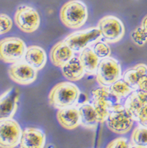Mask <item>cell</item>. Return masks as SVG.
Segmentation results:
<instances>
[{
  "label": "cell",
  "mask_w": 147,
  "mask_h": 148,
  "mask_svg": "<svg viewBox=\"0 0 147 148\" xmlns=\"http://www.w3.org/2000/svg\"><path fill=\"white\" fill-rule=\"evenodd\" d=\"M74 56V51L68 47L65 40L57 43L51 48L50 59L56 67L61 68Z\"/></svg>",
  "instance_id": "obj_14"
},
{
  "label": "cell",
  "mask_w": 147,
  "mask_h": 148,
  "mask_svg": "<svg viewBox=\"0 0 147 148\" xmlns=\"http://www.w3.org/2000/svg\"><path fill=\"white\" fill-rule=\"evenodd\" d=\"M88 8L80 0H70L65 3L60 10L61 21L67 28L78 29L87 22Z\"/></svg>",
  "instance_id": "obj_2"
},
{
  "label": "cell",
  "mask_w": 147,
  "mask_h": 148,
  "mask_svg": "<svg viewBox=\"0 0 147 148\" xmlns=\"http://www.w3.org/2000/svg\"><path fill=\"white\" fill-rule=\"evenodd\" d=\"M92 50L99 58L110 57L111 49L106 43L97 41L96 43L94 44Z\"/></svg>",
  "instance_id": "obj_25"
},
{
  "label": "cell",
  "mask_w": 147,
  "mask_h": 148,
  "mask_svg": "<svg viewBox=\"0 0 147 148\" xmlns=\"http://www.w3.org/2000/svg\"><path fill=\"white\" fill-rule=\"evenodd\" d=\"M109 148H127L131 147V143L124 137H119L112 140L107 145Z\"/></svg>",
  "instance_id": "obj_27"
},
{
  "label": "cell",
  "mask_w": 147,
  "mask_h": 148,
  "mask_svg": "<svg viewBox=\"0 0 147 148\" xmlns=\"http://www.w3.org/2000/svg\"><path fill=\"white\" fill-rule=\"evenodd\" d=\"M80 91L76 84L68 81L58 83L49 94V103L54 108H67L73 106L79 99Z\"/></svg>",
  "instance_id": "obj_1"
},
{
  "label": "cell",
  "mask_w": 147,
  "mask_h": 148,
  "mask_svg": "<svg viewBox=\"0 0 147 148\" xmlns=\"http://www.w3.org/2000/svg\"><path fill=\"white\" fill-rule=\"evenodd\" d=\"M18 99L19 92L14 88L6 90L0 95V120L14 117L17 110Z\"/></svg>",
  "instance_id": "obj_12"
},
{
  "label": "cell",
  "mask_w": 147,
  "mask_h": 148,
  "mask_svg": "<svg viewBox=\"0 0 147 148\" xmlns=\"http://www.w3.org/2000/svg\"><path fill=\"white\" fill-rule=\"evenodd\" d=\"M140 91L147 92V76L143 77L139 83V89Z\"/></svg>",
  "instance_id": "obj_29"
},
{
  "label": "cell",
  "mask_w": 147,
  "mask_h": 148,
  "mask_svg": "<svg viewBox=\"0 0 147 148\" xmlns=\"http://www.w3.org/2000/svg\"><path fill=\"white\" fill-rule=\"evenodd\" d=\"M25 43L18 37H6L0 40V60L13 64L21 61L25 54Z\"/></svg>",
  "instance_id": "obj_4"
},
{
  "label": "cell",
  "mask_w": 147,
  "mask_h": 148,
  "mask_svg": "<svg viewBox=\"0 0 147 148\" xmlns=\"http://www.w3.org/2000/svg\"><path fill=\"white\" fill-rule=\"evenodd\" d=\"M146 104L147 92L140 90H135L126 98L124 106L127 112L131 114L134 121H135L137 114L140 109Z\"/></svg>",
  "instance_id": "obj_16"
},
{
  "label": "cell",
  "mask_w": 147,
  "mask_h": 148,
  "mask_svg": "<svg viewBox=\"0 0 147 148\" xmlns=\"http://www.w3.org/2000/svg\"><path fill=\"white\" fill-rule=\"evenodd\" d=\"M146 76H147V66L141 63L127 69L123 74V79L135 91L139 89V81Z\"/></svg>",
  "instance_id": "obj_19"
},
{
  "label": "cell",
  "mask_w": 147,
  "mask_h": 148,
  "mask_svg": "<svg viewBox=\"0 0 147 148\" xmlns=\"http://www.w3.org/2000/svg\"><path fill=\"white\" fill-rule=\"evenodd\" d=\"M109 88L113 94L120 100L127 98L132 91H134L133 89L125 82L124 79H120Z\"/></svg>",
  "instance_id": "obj_23"
},
{
  "label": "cell",
  "mask_w": 147,
  "mask_h": 148,
  "mask_svg": "<svg viewBox=\"0 0 147 148\" xmlns=\"http://www.w3.org/2000/svg\"><path fill=\"white\" fill-rule=\"evenodd\" d=\"M8 74L14 82L21 85H29L37 78V70L25 61L13 63L9 68Z\"/></svg>",
  "instance_id": "obj_11"
},
{
  "label": "cell",
  "mask_w": 147,
  "mask_h": 148,
  "mask_svg": "<svg viewBox=\"0 0 147 148\" xmlns=\"http://www.w3.org/2000/svg\"><path fill=\"white\" fill-rule=\"evenodd\" d=\"M98 28L102 37L109 43H116L123 39L125 34L124 24L119 18L114 16H105L98 21Z\"/></svg>",
  "instance_id": "obj_8"
},
{
  "label": "cell",
  "mask_w": 147,
  "mask_h": 148,
  "mask_svg": "<svg viewBox=\"0 0 147 148\" xmlns=\"http://www.w3.org/2000/svg\"><path fill=\"white\" fill-rule=\"evenodd\" d=\"M131 38L135 44L142 47L147 42V32L142 26H139L134 29L131 34Z\"/></svg>",
  "instance_id": "obj_24"
},
{
  "label": "cell",
  "mask_w": 147,
  "mask_h": 148,
  "mask_svg": "<svg viewBox=\"0 0 147 148\" xmlns=\"http://www.w3.org/2000/svg\"><path fill=\"white\" fill-rule=\"evenodd\" d=\"M14 22L21 31L31 33L36 31L40 27V14L31 6H20L15 12Z\"/></svg>",
  "instance_id": "obj_9"
},
{
  "label": "cell",
  "mask_w": 147,
  "mask_h": 148,
  "mask_svg": "<svg viewBox=\"0 0 147 148\" xmlns=\"http://www.w3.org/2000/svg\"><path fill=\"white\" fill-rule=\"evenodd\" d=\"M57 119L62 127L67 130H73L80 125L79 109L73 106L60 109L57 113Z\"/></svg>",
  "instance_id": "obj_15"
},
{
  "label": "cell",
  "mask_w": 147,
  "mask_h": 148,
  "mask_svg": "<svg viewBox=\"0 0 147 148\" xmlns=\"http://www.w3.org/2000/svg\"><path fill=\"white\" fill-rule=\"evenodd\" d=\"M80 117V125L88 128L94 129L99 123L98 114L93 104L84 103L79 108Z\"/></svg>",
  "instance_id": "obj_20"
},
{
  "label": "cell",
  "mask_w": 147,
  "mask_h": 148,
  "mask_svg": "<svg viewBox=\"0 0 147 148\" xmlns=\"http://www.w3.org/2000/svg\"><path fill=\"white\" fill-rule=\"evenodd\" d=\"M63 76L69 81H77L84 77L85 71L81 61L78 57L72 58L68 62L61 67Z\"/></svg>",
  "instance_id": "obj_17"
},
{
  "label": "cell",
  "mask_w": 147,
  "mask_h": 148,
  "mask_svg": "<svg viewBox=\"0 0 147 148\" xmlns=\"http://www.w3.org/2000/svg\"><path fill=\"white\" fill-rule=\"evenodd\" d=\"M141 26L147 32V15H146L144 17V18L142 21Z\"/></svg>",
  "instance_id": "obj_30"
},
{
  "label": "cell",
  "mask_w": 147,
  "mask_h": 148,
  "mask_svg": "<svg viewBox=\"0 0 147 148\" xmlns=\"http://www.w3.org/2000/svg\"><path fill=\"white\" fill-rule=\"evenodd\" d=\"M92 104L98 114L99 123L106 121L113 108L120 103V99L113 94L109 87H100L91 91Z\"/></svg>",
  "instance_id": "obj_3"
},
{
  "label": "cell",
  "mask_w": 147,
  "mask_h": 148,
  "mask_svg": "<svg viewBox=\"0 0 147 148\" xmlns=\"http://www.w3.org/2000/svg\"><path fill=\"white\" fill-rule=\"evenodd\" d=\"M101 38L102 34L98 28H91L68 35L65 42L74 52H79L94 44Z\"/></svg>",
  "instance_id": "obj_7"
},
{
  "label": "cell",
  "mask_w": 147,
  "mask_h": 148,
  "mask_svg": "<svg viewBox=\"0 0 147 148\" xmlns=\"http://www.w3.org/2000/svg\"><path fill=\"white\" fill-rule=\"evenodd\" d=\"M121 76V66L116 59L107 57L99 61L96 79L101 87H109L120 80Z\"/></svg>",
  "instance_id": "obj_5"
},
{
  "label": "cell",
  "mask_w": 147,
  "mask_h": 148,
  "mask_svg": "<svg viewBox=\"0 0 147 148\" xmlns=\"http://www.w3.org/2000/svg\"><path fill=\"white\" fill-rule=\"evenodd\" d=\"M134 119L120 103L116 105L109 114L106 125L108 128L114 133L123 135L130 131L134 124Z\"/></svg>",
  "instance_id": "obj_6"
},
{
  "label": "cell",
  "mask_w": 147,
  "mask_h": 148,
  "mask_svg": "<svg viewBox=\"0 0 147 148\" xmlns=\"http://www.w3.org/2000/svg\"><path fill=\"white\" fill-rule=\"evenodd\" d=\"M131 147L146 148L147 147V128L139 124L131 133Z\"/></svg>",
  "instance_id": "obj_22"
},
{
  "label": "cell",
  "mask_w": 147,
  "mask_h": 148,
  "mask_svg": "<svg viewBox=\"0 0 147 148\" xmlns=\"http://www.w3.org/2000/svg\"><path fill=\"white\" fill-rule=\"evenodd\" d=\"M135 121H138L140 125L147 128V104L140 109L137 114Z\"/></svg>",
  "instance_id": "obj_28"
},
{
  "label": "cell",
  "mask_w": 147,
  "mask_h": 148,
  "mask_svg": "<svg viewBox=\"0 0 147 148\" xmlns=\"http://www.w3.org/2000/svg\"><path fill=\"white\" fill-rule=\"evenodd\" d=\"M24 58L26 62L37 71L43 69L47 60L45 51L39 46H30L27 47Z\"/></svg>",
  "instance_id": "obj_18"
},
{
  "label": "cell",
  "mask_w": 147,
  "mask_h": 148,
  "mask_svg": "<svg viewBox=\"0 0 147 148\" xmlns=\"http://www.w3.org/2000/svg\"><path fill=\"white\" fill-rule=\"evenodd\" d=\"M79 58L84 69L85 74L89 76L96 75L100 60L99 58L94 54L92 48L87 47L83 50Z\"/></svg>",
  "instance_id": "obj_21"
},
{
  "label": "cell",
  "mask_w": 147,
  "mask_h": 148,
  "mask_svg": "<svg viewBox=\"0 0 147 148\" xmlns=\"http://www.w3.org/2000/svg\"><path fill=\"white\" fill-rule=\"evenodd\" d=\"M13 26V21L8 15L0 14V35L7 33Z\"/></svg>",
  "instance_id": "obj_26"
},
{
  "label": "cell",
  "mask_w": 147,
  "mask_h": 148,
  "mask_svg": "<svg viewBox=\"0 0 147 148\" xmlns=\"http://www.w3.org/2000/svg\"><path fill=\"white\" fill-rule=\"evenodd\" d=\"M46 135L38 128H26L22 131L20 147L42 148L45 147Z\"/></svg>",
  "instance_id": "obj_13"
},
{
  "label": "cell",
  "mask_w": 147,
  "mask_h": 148,
  "mask_svg": "<svg viewBox=\"0 0 147 148\" xmlns=\"http://www.w3.org/2000/svg\"><path fill=\"white\" fill-rule=\"evenodd\" d=\"M22 131L13 118L0 120V147L14 148L19 145Z\"/></svg>",
  "instance_id": "obj_10"
}]
</instances>
